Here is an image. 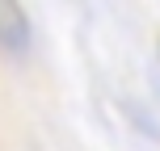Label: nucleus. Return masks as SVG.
Returning <instances> with one entry per match:
<instances>
[{"label": "nucleus", "mask_w": 160, "mask_h": 151, "mask_svg": "<svg viewBox=\"0 0 160 151\" xmlns=\"http://www.w3.org/2000/svg\"><path fill=\"white\" fill-rule=\"evenodd\" d=\"M34 46V21L21 0H0V55L21 59Z\"/></svg>", "instance_id": "f257e3e1"}]
</instances>
